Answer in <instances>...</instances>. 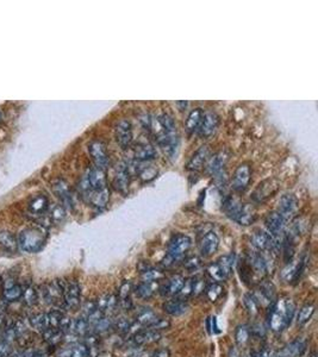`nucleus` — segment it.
<instances>
[{"label": "nucleus", "mask_w": 318, "mask_h": 357, "mask_svg": "<svg viewBox=\"0 0 318 357\" xmlns=\"http://www.w3.org/2000/svg\"><path fill=\"white\" fill-rule=\"evenodd\" d=\"M49 199L44 194H36L29 200L28 210L31 215L36 217H42L49 211Z\"/></svg>", "instance_id": "nucleus-14"}, {"label": "nucleus", "mask_w": 318, "mask_h": 357, "mask_svg": "<svg viewBox=\"0 0 318 357\" xmlns=\"http://www.w3.org/2000/svg\"><path fill=\"white\" fill-rule=\"evenodd\" d=\"M243 304H244V307H246V310L248 311V313H249L250 316L254 317V316L258 315V304L257 299H255L254 296H253L252 293H248L243 297Z\"/></svg>", "instance_id": "nucleus-43"}, {"label": "nucleus", "mask_w": 318, "mask_h": 357, "mask_svg": "<svg viewBox=\"0 0 318 357\" xmlns=\"http://www.w3.org/2000/svg\"><path fill=\"white\" fill-rule=\"evenodd\" d=\"M12 329H13V331H15L16 336H17V337L23 336V335L25 334V332H26V326H25V324H24L23 321H21V320L16 321V324H15V325H13Z\"/></svg>", "instance_id": "nucleus-57"}, {"label": "nucleus", "mask_w": 318, "mask_h": 357, "mask_svg": "<svg viewBox=\"0 0 318 357\" xmlns=\"http://www.w3.org/2000/svg\"><path fill=\"white\" fill-rule=\"evenodd\" d=\"M86 178H87V182L90 185V187L92 191H100V189L106 188V177H105V170L100 168H94L90 169L87 172V174L85 175Z\"/></svg>", "instance_id": "nucleus-20"}, {"label": "nucleus", "mask_w": 318, "mask_h": 357, "mask_svg": "<svg viewBox=\"0 0 318 357\" xmlns=\"http://www.w3.org/2000/svg\"><path fill=\"white\" fill-rule=\"evenodd\" d=\"M158 318L159 317L155 315L154 311L147 308V310L141 311V312L137 315L136 323H139L141 326H143V327H145V329H148V327H150L153 325V324L155 323L156 319H158Z\"/></svg>", "instance_id": "nucleus-32"}, {"label": "nucleus", "mask_w": 318, "mask_h": 357, "mask_svg": "<svg viewBox=\"0 0 318 357\" xmlns=\"http://www.w3.org/2000/svg\"><path fill=\"white\" fill-rule=\"evenodd\" d=\"M218 125H219V116L217 113L212 112V111L204 113L203 120H201L200 126L198 129L199 136L203 137V139L212 136L217 130Z\"/></svg>", "instance_id": "nucleus-12"}, {"label": "nucleus", "mask_w": 318, "mask_h": 357, "mask_svg": "<svg viewBox=\"0 0 318 357\" xmlns=\"http://www.w3.org/2000/svg\"><path fill=\"white\" fill-rule=\"evenodd\" d=\"M52 188H53L54 193H55V196L58 197V198L60 199L64 205H67V206H72L73 197H72L71 189H69L68 183H67L66 181L61 180V178L55 180L53 182Z\"/></svg>", "instance_id": "nucleus-21"}, {"label": "nucleus", "mask_w": 318, "mask_h": 357, "mask_svg": "<svg viewBox=\"0 0 318 357\" xmlns=\"http://www.w3.org/2000/svg\"><path fill=\"white\" fill-rule=\"evenodd\" d=\"M206 289V282L203 278H195L193 280V291L192 296L199 297L205 292Z\"/></svg>", "instance_id": "nucleus-50"}, {"label": "nucleus", "mask_w": 318, "mask_h": 357, "mask_svg": "<svg viewBox=\"0 0 318 357\" xmlns=\"http://www.w3.org/2000/svg\"><path fill=\"white\" fill-rule=\"evenodd\" d=\"M235 340L238 347L244 348L250 340V329L248 325H238L235 331Z\"/></svg>", "instance_id": "nucleus-34"}, {"label": "nucleus", "mask_w": 318, "mask_h": 357, "mask_svg": "<svg viewBox=\"0 0 318 357\" xmlns=\"http://www.w3.org/2000/svg\"><path fill=\"white\" fill-rule=\"evenodd\" d=\"M23 299L26 305L34 306V305H36L40 300L39 291H37L34 286H28L23 292Z\"/></svg>", "instance_id": "nucleus-41"}, {"label": "nucleus", "mask_w": 318, "mask_h": 357, "mask_svg": "<svg viewBox=\"0 0 318 357\" xmlns=\"http://www.w3.org/2000/svg\"><path fill=\"white\" fill-rule=\"evenodd\" d=\"M171 321L168 319L164 318H158L152 326L148 327L149 330H154V331H160V330H168L171 327Z\"/></svg>", "instance_id": "nucleus-54"}, {"label": "nucleus", "mask_w": 318, "mask_h": 357, "mask_svg": "<svg viewBox=\"0 0 318 357\" xmlns=\"http://www.w3.org/2000/svg\"><path fill=\"white\" fill-rule=\"evenodd\" d=\"M210 156V150L207 147H200L193 154L187 163V169L190 170H199L204 166Z\"/></svg>", "instance_id": "nucleus-24"}, {"label": "nucleus", "mask_w": 318, "mask_h": 357, "mask_svg": "<svg viewBox=\"0 0 318 357\" xmlns=\"http://www.w3.org/2000/svg\"><path fill=\"white\" fill-rule=\"evenodd\" d=\"M71 357H87V347L85 343H79L71 348Z\"/></svg>", "instance_id": "nucleus-53"}, {"label": "nucleus", "mask_w": 318, "mask_h": 357, "mask_svg": "<svg viewBox=\"0 0 318 357\" xmlns=\"http://www.w3.org/2000/svg\"><path fill=\"white\" fill-rule=\"evenodd\" d=\"M191 244H192V240L188 236L182 234L175 235L169 242L168 251L162 259V266L166 268L171 267L175 262L181 261L190 250Z\"/></svg>", "instance_id": "nucleus-1"}, {"label": "nucleus", "mask_w": 318, "mask_h": 357, "mask_svg": "<svg viewBox=\"0 0 318 357\" xmlns=\"http://www.w3.org/2000/svg\"><path fill=\"white\" fill-rule=\"evenodd\" d=\"M131 321L129 320L128 318H119L116 321H113V327L116 329V331L119 332L122 335H126L129 332L131 327Z\"/></svg>", "instance_id": "nucleus-47"}, {"label": "nucleus", "mask_w": 318, "mask_h": 357, "mask_svg": "<svg viewBox=\"0 0 318 357\" xmlns=\"http://www.w3.org/2000/svg\"><path fill=\"white\" fill-rule=\"evenodd\" d=\"M306 348H308V342L304 338H297L285 345L284 349L280 351L281 357H300L305 354Z\"/></svg>", "instance_id": "nucleus-17"}, {"label": "nucleus", "mask_w": 318, "mask_h": 357, "mask_svg": "<svg viewBox=\"0 0 318 357\" xmlns=\"http://www.w3.org/2000/svg\"><path fill=\"white\" fill-rule=\"evenodd\" d=\"M254 220H255L254 208H253L252 206H249V205L244 204L243 208H242V211H241V213H239L238 217L236 218L235 221H237L239 225L248 226V225H250V224H252Z\"/></svg>", "instance_id": "nucleus-31"}, {"label": "nucleus", "mask_w": 318, "mask_h": 357, "mask_svg": "<svg viewBox=\"0 0 318 357\" xmlns=\"http://www.w3.org/2000/svg\"><path fill=\"white\" fill-rule=\"evenodd\" d=\"M115 187L120 193H126L129 188V183H130V172H129V167L126 164L119 163L116 168V175L115 180Z\"/></svg>", "instance_id": "nucleus-18"}, {"label": "nucleus", "mask_w": 318, "mask_h": 357, "mask_svg": "<svg viewBox=\"0 0 318 357\" xmlns=\"http://www.w3.org/2000/svg\"><path fill=\"white\" fill-rule=\"evenodd\" d=\"M2 119H4V113H2L1 111H0V123H1V121H2Z\"/></svg>", "instance_id": "nucleus-62"}, {"label": "nucleus", "mask_w": 318, "mask_h": 357, "mask_svg": "<svg viewBox=\"0 0 318 357\" xmlns=\"http://www.w3.org/2000/svg\"><path fill=\"white\" fill-rule=\"evenodd\" d=\"M80 301H81V288L79 283L75 281L67 283L63 291L64 306L69 310H75L80 306Z\"/></svg>", "instance_id": "nucleus-9"}, {"label": "nucleus", "mask_w": 318, "mask_h": 357, "mask_svg": "<svg viewBox=\"0 0 318 357\" xmlns=\"http://www.w3.org/2000/svg\"><path fill=\"white\" fill-rule=\"evenodd\" d=\"M73 332H74L77 336H86L90 331V325H88L87 319L85 317H79L77 320L73 321Z\"/></svg>", "instance_id": "nucleus-40"}, {"label": "nucleus", "mask_w": 318, "mask_h": 357, "mask_svg": "<svg viewBox=\"0 0 318 357\" xmlns=\"http://www.w3.org/2000/svg\"><path fill=\"white\" fill-rule=\"evenodd\" d=\"M164 278L162 270L156 269V268L148 267L144 272L141 273L142 282H159Z\"/></svg>", "instance_id": "nucleus-35"}, {"label": "nucleus", "mask_w": 318, "mask_h": 357, "mask_svg": "<svg viewBox=\"0 0 318 357\" xmlns=\"http://www.w3.org/2000/svg\"><path fill=\"white\" fill-rule=\"evenodd\" d=\"M185 278L181 275H174L164 283L163 286L159 287V291L162 296H178L181 291L182 286H184Z\"/></svg>", "instance_id": "nucleus-23"}, {"label": "nucleus", "mask_w": 318, "mask_h": 357, "mask_svg": "<svg viewBox=\"0 0 318 357\" xmlns=\"http://www.w3.org/2000/svg\"><path fill=\"white\" fill-rule=\"evenodd\" d=\"M161 339V334L159 331H154V330H141L139 332H137L136 335H134L133 338H131V343L134 344V347H143V345L152 344V343L159 342Z\"/></svg>", "instance_id": "nucleus-16"}, {"label": "nucleus", "mask_w": 318, "mask_h": 357, "mask_svg": "<svg viewBox=\"0 0 318 357\" xmlns=\"http://www.w3.org/2000/svg\"><path fill=\"white\" fill-rule=\"evenodd\" d=\"M277 187L278 185L274 180H271V178L265 180L263 182H261L260 185L258 186L257 189H255L254 194H253V199L258 202L263 201V200L272 197V194L276 193Z\"/></svg>", "instance_id": "nucleus-22"}, {"label": "nucleus", "mask_w": 318, "mask_h": 357, "mask_svg": "<svg viewBox=\"0 0 318 357\" xmlns=\"http://www.w3.org/2000/svg\"><path fill=\"white\" fill-rule=\"evenodd\" d=\"M111 327H113V319L110 317H105L104 316V317L93 326L94 334H101V332H105L107 331V330H110Z\"/></svg>", "instance_id": "nucleus-45"}, {"label": "nucleus", "mask_w": 318, "mask_h": 357, "mask_svg": "<svg viewBox=\"0 0 318 357\" xmlns=\"http://www.w3.org/2000/svg\"><path fill=\"white\" fill-rule=\"evenodd\" d=\"M18 245L25 253H39L45 243V234L42 229H24L18 237Z\"/></svg>", "instance_id": "nucleus-2"}, {"label": "nucleus", "mask_w": 318, "mask_h": 357, "mask_svg": "<svg viewBox=\"0 0 318 357\" xmlns=\"http://www.w3.org/2000/svg\"><path fill=\"white\" fill-rule=\"evenodd\" d=\"M223 291H224V289H223V286H220L219 283L215 282V283H211V285L206 286L205 293H206L207 299H209L210 301L215 302L219 299L220 296H222Z\"/></svg>", "instance_id": "nucleus-42"}, {"label": "nucleus", "mask_w": 318, "mask_h": 357, "mask_svg": "<svg viewBox=\"0 0 318 357\" xmlns=\"http://www.w3.org/2000/svg\"><path fill=\"white\" fill-rule=\"evenodd\" d=\"M193 280H195V278H187V280H185L184 282V286H182L181 291H180L179 296L181 299L180 300H186L187 298H190L191 296H192V291H193Z\"/></svg>", "instance_id": "nucleus-51"}, {"label": "nucleus", "mask_w": 318, "mask_h": 357, "mask_svg": "<svg viewBox=\"0 0 318 357\" xmlns=\"http://www.w3.org/2000/svg\"><path fill=\"white\" fill-rule=\"evenodd\" d=\"M88 153H90L97 168H100L103 170L107 168L110 163L109 154H107L106 145L101 140H92L90 145H88Z\"/></svg>", "instance_id": "nucleus-6"}, {"label": "nucleus", "mask_w": 318, "mask_h": 357, "mask_svg": "<svg viewBox=\"0 0 318 357\" xmlns=\"http://www.w3.org/2000/svg\"><path fill=\"white\" fill-rule=\"evenodd\" d=\"M133 291H134L133 283H131L130 281H124L122 285L119 286V289H118V296H117L118 300L129 299Z\"/></svg>", "instance_id": "nucleus-48"}, {"label": "nucleus", "mask_w": 318, "mask_h": 357, "mask_svg": "<svg viewBox=\"0 0 318 357\" xmlns=\"http://www.w3.org/2000/svg\"><path fill=\"white\" fill-rule=\"evenodd\" d=\"M200 266H201V259L199 258L198 256H191V258L185 259L184 262V267L187 270H191V272L199 269Z\"/></svg>", "instance_id": "nucleus-52"}, {"label": "nucleus", "mask_w": 318, "mask_h": 357, "mask_svg": "<svg viewBox=\"0 0 318 357\" xmlns=\"http://www.w3.org/2000/svg\"><path fill=\"white\" fill-rule=\"evenodd\" d=\"M97 310H98V308H97V302L94 301V300H88V301H86L85 304L82 305V313H83L82 317L87 318L88 316L92 315V313L96 312Z\"/></svg>", "instance_id": "nucleus-55"}, {"label": "nucleus", "mask_w": 318, "mask_h": 357, "mask_svg": "<svg viewBox=\"0 0 318 357\" xmlns=\"http://www.w3.org/2000/svg\"><path fill=\"white\" fill-rule=\"evenodd\" d=\"M229 155L226 154V151L220 150L217 151V153L214 154L212 156H209L206 161V170L209 174L215 175L218 174L219 172H222L223 168L225 167L226 162H228Z\"/></svg>", "instance_id": "nucleus-15"}, {"label": "nucleus", "mask_w": 318, "mask_h": 357, "mask_svg": "<svg viewBox=\"0 0 318 357\" xmlns=\"http://www.w3.org/2000/svg\"><path fill=\"white\" fill-rule=\"evenodd\" d=\"M152 357H171V350L167 348L158 349V350L153 354Z\"/></svg>", "instance_id": "nucleus-60"}, {"label": "nucleus", "mask_w": 318, "mask_h": 357, "mask_svg": "<svg viewBox=\"0 0 318 357\" xmlns=\"http://www.w3.org/2000/svg\"><path fill=\"white\" fill-rule=\"evenodd\" d=\"M250 334H253L254 336L261 338L262 336H265V330H263V327L261 326L260 324H258V325H254L252 327V330H250Z\"/></svg>", "instance_id": "nucleus-59"}, {"label": "nucleus", "mask_w": 318, "mask_h": 357, "mask_svg": "<svg viewBox=\"0 0 318 357\" xmlns=\"http://www.w3.org/2000/svg\"><path fill=\"white\" fill-rule=\"evenodd\" d=\"M64 286L66 285L62 283L61 281L55 280L52 283H49V285L48 283L47 285H43L41 289L39 291V294L45 304H56L61 299H63Z\"/></svg>", "instance_id": "nucleus-5"}, {"label": "nucleus", "mask_w": 318, "mask_h": 357, "mask_svg": "<svg viewBox=\"0 0 318 357\" xmlns=\"http://www.w3.org/2000/svg\"><path fill=\"white\" fill-rule=\"evenodd\" d=\"M156 156H158V151L150 144H139L134 150V158L137 161H150Z\"/></svg>", "instance_id": "nucleus-28"}, {"label": "nucleus", "mask_w": 318, "mask_h": 357, "mask_svg": "<svg viewBox=\"0 0 318 357\" xmlns=\"http://www.w3.org/2000/svg\"><path fill=\"white\" fill-rule=\"evenodd\" d=\"M265 224L266 228L268 229L269 235H272L273 237H277L279 235H281L282 231H284L285 225H286V220L276 211V212H272L267 216Z\"/></svg>", "instance_id": "nucleus-19"}, {"label": "nucleus", "mask_w": 318, "mask_h": 357, "mask_svg": "<svg viewBox=\"0 0 318 357\" xmlns=\"http://www.w3.org/2000/svg\"><path fill=\"white\" fill-rule=\"evenodd\" d=\"M254 296L255 299H257L258 305H262V306H268V305L276 302V287H274L273 283L268 280H263L262 282L258 283L257 291L255 293H252Z\"/></svg>", "instance_id": "nucleus-7"}, {"label": "nucleus", "mask_w": 318, "mask_h": 357, "mask_svg": "<svg viewBox=\"0 0 318 357\" xmlns=\"http://www.w3.org/2000/svg\"><path fill=\"white\" fill-rule=\"evenodd\" d=\"M118 302H119V300H118V297L116 296V294H109V297H107V304H106V310H105V313L113 312V311L116 310V307H117Z\"/></svg>", "instance_id": "nucleus-56"}, {"label": "nucleus", "mask_w": 318, "mask_h": 357, "mask_svg": "<svg viewBox=\"0 0 318 357\" xmlns=\"http://www.w3.org/2000/svg\"><path fill=\"white\" fill-rule=\"evenodd\" d=\"M50 208V215L49 218L52 219L55 223H60L66 217V211H64V207L61 206V205H54L53 207Z\"/></svg>", "instance_id": "nucleus-46"}, {"label": "nucleus", "mask_w": 318, "mask_h": 357, "mask_svg": "<svg viewBox=\"0 0 318 357\" xmlns=\"http://www.w3.org/2000/svg\"><path fill=\"white\" fill-rule=\"evenodd\" d=\"M252 180V168L249 163H242L237 167L231 180V187L237 193H243L249 187Z\"/></svg>", "instance_id": "nucleus-4"}, {"label": "nucleus", "mask_w": 318, "mask_h": 357, "mask_svg": "<svg viewBox=\"0 0 318 357\" xmlns=\"http://www.w3.org/2000/svg\"><path fill=\"white\" fill-rule=\"evenodd\" d=\"M156 289H158V285L156 282H141L136 288H135V293L139 298L143 300H148L155 294Z\"/></svg>", "instance_id": "nucleus-30"}, {"label": "nucleus", "mask_w": 318, "mask_h": 357, "mask_svg": "<svg viewBox=\"0 0 318 357\" xmlns=\"http://www.w3.org/2000/svg\"><path fill=\"white\" fill-rule=\"evenodd\" d=\"M162 308L164 312L169 316H174V317H178V316H181L184 313L187 312L188 305L187 302H185L184 300H168L162 305Z\"/></svg>", "instance_id": "nucleus-25"}, {"label": "nucleus", "mask_w": 318, "mask_h": 357, "mask_svg": "<svg viewBox=\"0 0 318 357\" xmlns=\"http://www.w3.org/2000/svg\"><path fill=\"white\" fill-rule=\"evenodd\" d=\"M204 117V111L201 109H195L188 113L187 119L185 121V128L187 130V132L192 134V132L198 131L199 126H200L201 120H203Z\"/></svg>", "instance_id": "nucleus-26"}, {"label": "nucleus", "mask_w": 318, "mask_h": 357, "mask_svg": "<svg viewBox=\"0 0 318 357\" xmlns=\"http://www.w3.org/2000/svg\"><path fill=\"white\" fill-rule=\"evenodd\" d=\"M0 245L6 248L7 250L13 251L17 249L18 242L16 239V237L13 236V234H11L9 231H5V230H1L0 231Z\"/></svg>", "instance_id": "nucleus-37"}, {"label": "nucleus", "mask_w": 318, "mask_h": 357, "mask_svg": "<svg viewBox=\"0 0 318 357\" xmlns=\"http://www.w3.org/2000/svg\"><path fill=\"white\" fill-rule=\"evenodd\" d=\"M229 357H242L241 353H239V350H238V348L231 347L230 350H229Z\"/></svg>", "instance_id": "nucleus-61"}, {"label": "nucleus", "mask_w": 318, "mask_h": 357, "mask_svg": "<svg viewBox=\"0 0 318 357\" xmlns=\"http://www.w3.org/2000/svg\"><path fill=\"white\" fill-rule=\"evenodd\" d=\"M315 313V306L312 304H306L304 305L303 307L299 311L297 316V324L298 325H304L311 319L312 316Z\"/></svg>", "instance_id": "nucleus-39"}, {"label": "nucleus", "mask_w": 318, "mask_h": 357, "mask_svg": "<svg viewBox=\"0 0 318 357\" xmlns=\"http://www.w3.org/2000/svg\"><path fill=\"white\" fill-rule=\"evenodd\" d=\"M30 325L34 327V329L40 330V331H44L45 329L49 327V324H48V315L47 313H37V315H34L30 317Z\"/></svg>", "instance_id": "nucleus-38"}, {"label": "nucleus", "mask_w": 318, "mask_h": 357, "mask_svg": "<svg viewBox=\"0 0 318 357\" xmlns=\"http://www.w3.org/2000/svg\"><path fill=\"white\" fill-rule=\"evenodd\" d=\"M219 245V238L214 231H207L199 240V251L204 258H210L217 251Z\"/></svg>", "instance_id": "nucleus-11"}, {"label": "nucleus", "mask_w": 318, "mask_h": 357, "mask_svg": "<svg viewBox=\"0 0 318 357\" xmlns=\"http://www.w3.org/2000/svg\"><path fill=\"white\" fill-rule=\"evenodd\" d=\"M309 357H317V354H316V353H315V351H314V353H312V354H311V355H310Z\"/></svg>", "instance_id": "nucleus-63"}, {"label": "nucleus", "mask_w": 318, "mask_h": 357, "mask_svg": "<svg viewBox=\"0 0 318 357\" xmlns=\"http://www.w3.org/2000/svg\"><path fill=\"white\" fill-rule=\"evenodd\" d=\"M249 262L250 268L254 270L258 275H265L268 270V266H267V259L265 256L261 253H252L249 255Z\"/></svg>", "instance_id": "nucleus-27"}, {"label": "nucleus", "mask_w": 318, "mask_h": 357, "mask_svg": "<svg viewBox=\"0 0 318 357\" xmlns=\"http://www.w3.org/2000/svg\"><path fill=\"white\" fill-rule=\"evenodd\" d=\"M252 244L258 251H277L279 249V244L274 237L262 230H258L253 235Z\"/></svg>", "instance_id": "nucleus-8"}, {"label": "nucleus", "mask_w": 318, "mask_h": 357, "mask_svg": "<svg viewBox=\"0 0 318 357\" xmlns=\"http://www.w3.org/2000/svg\"><path fill=\"white\" fill-rule=\"evenodd\" d=\"M47 315H48V324H49V327H53V329H59L61 319H62V317H63V313H61L60 311H52V312L47 313Z\"/></svg>", "instance_id": "nucleus-49"}, {"label": "nucleus", "mask_w": 318, "mask_h": 357, "mask_svg": "<svg viewBox=\"0 0 318 357\" xmlns=\"http://www.w3.org/2000/svg\"><path fill=\"white\" fill-rule=\"evenodd\" d=\"M272 357H281V355H280V354L278 353V354H274V355H272Z\"/></svg>", "instance_id": "nucleus-64"}, {"label": "nucleus", "mask_w": 318, "mask_h": 357, "mask_svg": "<svg viewBox=\"0 0 318 357\" xmlns=\"http://www.w3.org/2000/svg\"><path fill=\"white\" fill-rule=\"evenodd\" d=\"M297 211V199L292 194H284L279 200L277 212L286 220V223L295 216Z\"/></svg>", "instance_id": "nucleus-13"}, {"label": "nucleus", "mask_w": 318, "mask_h": 357, "mask_svg": "<svg viewBox=\"0 0 318 357\" xmlns=\"http://www.w3.org/2000/svg\"><path fill=\"white\" fill-rule=\"evenodd\" d=\"M109 199H110L109 189L104 188V189H100V191L92 192L90 199H88V202H91V204H92L96 208L101 210V208H104L105 206H106L107 202H109Z\"/></svg>", "instance_id": "nucleus-29"}, {"label": "nucleus", "mask_w": 318, "mask_h": 357, "mask_svg": "<svg viewBox=\"0 0 318 357\" xmlns=\"http://www.w3.org/2000/svg\"><path fill=\"white\" fill-rule=\"evenodd\" d=\"M43 338L45 342L50 345H58L59 343L63 339V332L60 331L59 329H53V327H48L42 332Z\"/></svg>", "instance_id": "nucleus-33"}, {"label": "nucleus", "mask_w": 318, "mask_h": 357, "mask_svg": "<svg viewBox=\"0 0 318 357\" xmlns=\"http://www.w3.org/2000/svg\"><path fill=\"white\" fill-rule=\"evenodd\" d=\"M115 137L118 144L123 148H128L133 142V126L126 119H122L116 124Z\"/></svg>", "instance_id": "nucleus-10"}, {"label": "nucleus", "mask_w": 318, "mask_h": 357, "mask_svg": "<svg viewBox=\"0 0 318 357\" xmlns=\"http://www.w3.org/2000/svg\"><path fill=\"white\" fill-rule=\"evenodd\" d=\"M206 270H207V274L210 275V278H214L215 281H225L226 278H229L228 275H226V273L224 272V269L220 267V264L218 263L217 261L214 262V263L209 264V267H207Z\"/></svg>", "instance_id": "nucleus-36"}, {"label": "nucleus", "mask_w": 318, "mask_h": 357, "mask_svg": "<svg viewBox=\"0 0 318 357\" xmlns=\"http://www.w3.org/2000/svg\"><path fill=\"white\" fill-rule=\"evenodd\" d=\"M11 354V345L6 340L0 342V357H9Z\"/></svg>", "instance_id": "nucleus-58"}, {"label": "nucleus", "mask_w": 318, "mask_h": 357, "mask_svg": "<svg viewBox=\"0 0 318 357\" xmlns=\"http://www.w3.org/2000/svg\"><path fill=\"white\" fill-rule=\"evenodd\" d=\"M285 302L286 300L281 299L279 301H276L273 305V310L271 312L269 317V326L274 332H281L290 325L288 323L286 312H285Z\"/></svg>", "instance_id": "nucleus-3"}, {"label": "nucleus", "mask_w": 318, "mask_h": 357, "mask_svg": "<svg viewBox=\"0 0 318 357\" xmlns=\"http://www.w3.org/2000/svg\"><path fill=\"white\" fill-rule=\"evenodd\" d=\"M24 289L20 285H15L12 287L5 289L4 291V298L7 301H17L18 299H20L23 297Z\"/></svg>", "instance_id": "nucleus-44"}]
</instances>
